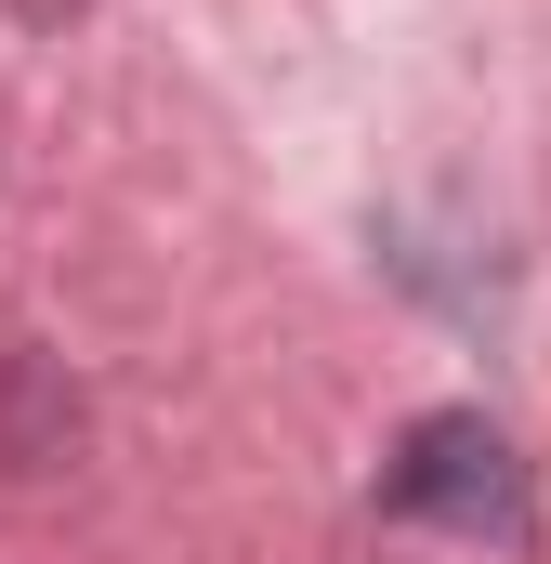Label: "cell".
I'll return each mask as SVG.
<instances>
[{"label": "cell", "instance_id": "obj_1", "mask_svg": "<svg viewBox=\"0 0 551 564\" xmlns=\"http://www.w3.org/2000/svg\"><path fill=\"white\" fill-rule=\"evenodd\" d=\"M381 499H395V512H433V525H473V539H486V525L512 539V525H526L512 433L486 421V408H433V421L381 459Z\"/></svg>", "mask_w": 551, "mask_h": 564}]
</instances>
